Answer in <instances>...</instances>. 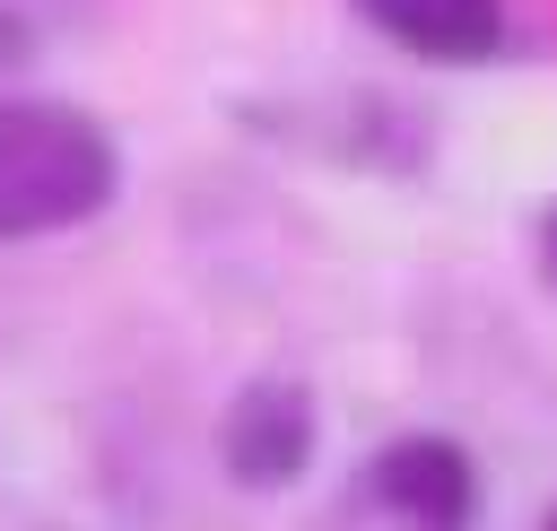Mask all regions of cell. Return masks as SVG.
<instances>
[{"mask_svg": "<svg viewBox=\"0 0 557 531\" xmlns=\"http://www.w3.org/2000/svg\"><path fill=\"white\" fill-rule=\"evenodd\" d=\"M218 461H226L244 487L296 479V470L313 461V400H305V383H287V374L244 383V392L226 400V418H218Z\"/></svg>", "mask_w": 557, "mask_h": 531, "instance_id": "3", "label": "cell"}, {"mask_svg": "<svg viewBox=\"0 0 557 531\" xmlns=\"http://www.w3.org/2000/svg\"><path fill=\"white\" fill-rule=\"evenodd\" d=\"M540 270H548V287H557V209L540 218Z\"/></svg>", "mask_w": 557, "mask_h": 531, "instance_id": "5", "label": "cell"}, {"mask_svg": "<svg viewBox=\"0 0 557 531\" xmlns=\"http://www.w3.org/2000/svg\"><path fill=\"white\" fill-rule=\"evenodd\" d=\"M357 9L418 61H487L505 35V0H357Z\"/></svg>", "mask_w": 557, "mask_h": 531, "instance_id": "4", "label": "cell"}, {"mask_svg": "<svg viewBox=\"0 0 557 531\" xmlns=\"http://www.w3.org/2000/svg\"><path fill=\"white\" fill-rule=\"evenodd\" d=\"M366 496H374L383 514H400L409 531H470V514H479V470H470V453H461L453 435H400V444L374 453Z\"/></svg>", "mask_w": 557, "mask_h": 531, "instance_id": "2", "label": "cell"}, {"mask_svg": "<svg viewBox=\"0 0 557 531\" xmlns=\"http://www.w3.org/2000/svg\"><path fill=\"white\" fill-rule=\"evenodd\" d=\"M113 200V139L78 104L0 96V244L61 235Z\"/></svg>", "mask_w": 557, "mask_h": 531, "instance_id": "1", "label": "cell"}, {"mask_svg": "<svg viewBox=\"0 0 557 531\" xmlns=\"http://www.w3.org/2000/svg\"><path fill=\"white\" fill-rule=\"evenodd\" d=\"M540 531H557V514H548V522H540Z\"/></svg>", "mask_w": 557, "mask_h": 531, "instance_id": "6", "label": "cell"}]
</instances>
